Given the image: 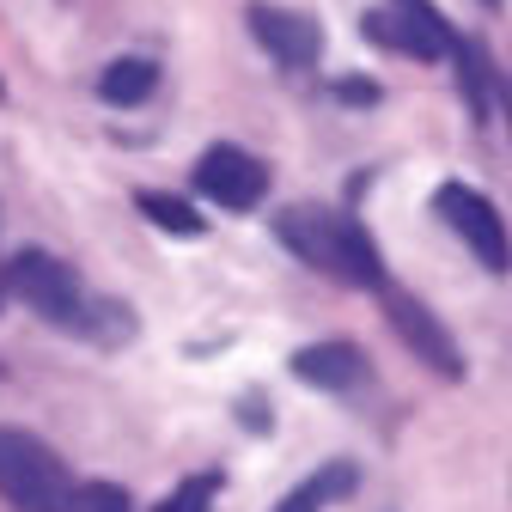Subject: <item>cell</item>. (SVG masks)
<instances>
[{"label": "cell", "mask_w": 512, "mask_h": 512, "mask_svg": "<svg viewBox=\"0 0 512 512\" xmlns=\"http://www.w3.org/2000/svg\"><path fill=\"white\" fill-rule=\"evenodd\" d=\"M348 488H354V470H348V464H324V470H317V476L299 488V494H287L275 512H317L330 494H348Z\"/></svg>", "instance_id": "cell-13"}, {"label": "cell", "mask_w": 512, "mask_h": 512, "mask_svg": "<svg viewBox=\"0 0 512 512\" xmlns=\"http://www.w3.org/2000/svg\"><path fill=\"white\" fill-rule=\"evenodd\" d=\"M196 183H202V196H214L220 208H256L269 196L263 159L244 153V147H208L202 165H196Z\"/></svg>", "instance_id": "cell-7"}, {"label": "cell", "mask_w": 512, "mask_h": 512, "mask_svg": "<svg viewBox=\"0 0 512 512\" xmlns=\"http://www.w3.org/2000/svg\"><path fill=\"white\" fill-rule=\"evenodd\" d=\"M74 512H135V506L116 482H92V488H74Z\"/></svg>", "instance_id": "cell-15"}, {"label": "cell", "mask_w": 512, "mask_h": 512, "mask_svg": "<svg viewBox=\"0 0 512 512\" xmlns=\"http://www.w3.org/2000/svg\"><path fill=\"white\" fill-rule=\"evenodd\" d=\"M0 299H7V269H0Z\"/></svg>", "instance_id": "cell-16"}, {"label": "cell", "mask_w": 512, "mask_h": 512, "mask_svg": "<svg viewBox=\"0 0 512 512\" xmlns=\"http://www.w3.org/2000/svg\"><path fill=\"white\" fill-rule=\"evenodd\" d=\"M153 86H159V68L153 61H141V55H122V61H110V68L98 74V98L104 104H141V98H153Z\"/></svg>", "instance_id": "cell-10"}, {"label": "cell", "mask_w": 512, "mask_h": 512, "mask_svg": "<svg viewBox=\"0 0 512 512\" xmlns=\"http://www.w3.org/2000/svg\"><path fill=\"white\" fill-rule=\"evenodd\" d=\"M7 293H19L37 317H49V324H80V311H86L74 269L55 263V256H43V250H19V256H13Z\"/></svg>", "instance_id": "cell-4"}, {"label": "cell", "mask_w": 512, "mask_h": 512, "mask_svg": "<svg viewBox=\"0 0 512 512\" xmlns=\"http://www.w3.org/2000/svg\"><path fill=\"white\" fill-rule=\"evenodd\" d=\"M0 500L13 512H74V476L43 439L0 427Z\"/></svg>", "instance_id": "cell-2"}, {"label": "cell", "mask_w": 512, "mask_h": 512, "mask_svg": "<svg viewBox=\"0 0 512 512\" xmlns=\"http://www.w3.org/2000/svg\"><path fill=\"white\" fill-rule=\"evenodd\" d=\"M214 494H220V476H196V482H183L159 512H214Z\"/></svg>", "instance_id": "cell-14"}, {"label": "cell", "mask_w": 512, "mask_h": 512, "mask_svg": "<svg viewBox=\"0 0 512 512\" xmlns=\"http://www.w3.org/2000/svg\"><path fill=\"white\" fill-rule=\"evenodd\" d=\"M482 7H500V0H482Z\"/></svg>", "instance_id": "cell-17"}, {"label": "cell", "mask_w": 512, "mask_h": 512, "mask_svg": "<svg viewBox=\"0 0 512 512\" xmlns=\"http://www.w3.org/2000/svg\"><path fill=\"white\" fill-rule=\"evenodd\" d=\"M372 293H378L384 317H391V330L409 342V354H415V360H427L439 378H464V354H458V342L433 324V311H427L421 299H409V293H403V287H391V281H378Z\"/></svg>", "instance_id": "cell-6"}, {"label": "cell", "mask_w": 512, "mask_h": 512, "mask_svg": "<svg viewBox=\"0 0 512 512\" xmlns=\"http://www.w3.org/2000/svg\"><path fill=\"white\" fill-rule=\"evenodd\" d=\"M250 31H256V43H263L275 61H287V68H311L317 43H324L305 13H281V7H250Z\"/></svg>", "instance_id": "cell-8"}, {"label": "cell", "mask_w": 512, "mask_h": 512, "mask_svg": "<svg viewBox=\"0 0 512 512\" xmlns=\"http://www.w3.org/2000/svg\"><path fill=\"white\" fill-rule=\"evenodd\" d=\"M366 43L378 49H397V55H415V61H433V55H452V25L433 0H391V7H372L360 19Z\"/></svg>", "instance_id": "cell-3"}, {"label": "cell", "mask_w": 512, "mask_h": 512, "mask_svg": "<svg viewBox=\"0 0 512 512\" xmlns=\"http://www.w3.org/2000/svg\"><path fill=\"white\" fill-rule=\"evenodd\" d=\"M293 378L317 384V391H354L366 378V354L354 342H311V348L293 354Z\"/></svg>", "instance_id": "cell-9"}, {"label": "cell", "mask_w": 512, "mask_h": 512, "mask_svg": "<svg viewBox=\"0 0 512 512\" xmlns=\"http://www.w3.org/2000/svg\"><path fill=\"white\" fill-rule=\"evenodd\" d=\"M433 208H439L445 226H452V232L482 256L488 275H506V269H512V238H506V226H500V214H494L488 196H476V189H464V183H445L439 196H433Z\"/></svg>", "instance_id": "cell-5"}, {"label": "cell", "mask_w": 512, "mask_h": 512, "mask_svg": "<svg viewBox=\"0 0 512 512\" xmlns=\"http://www.w3.org/2000/svg\"><path fill=\"white\" fill-rule=\"evenodd\" d=\"M275 238L299 256L305 269L330 275V281H348V287H378V250L372 238L348 220V214H317V208H293L275 220Z\"/></svg>", "instance_id": "cell-1"}, {"label": "cell", "mask_w": 512, "mask_h": 512, "mask_svg": "<svg viewBox=\"0 0 512 512\" xmlns=\"http://www.w3.org/2000/svg\"><path fill=\"white\" fill-rule=\"evenodd\" d=\"M135 208H141L147 220H159L165 232H177V238H196V232H202V214L189 208L183 196H165V189H141V196H135Z\"/></svg>", "instance_id": "cell-12"}, {"label": "cell", "mask_w": 512, "mask_h": 512, "mask_svg": "<svg viewBox=\"0 0 512 512\" xmlns=\"http://www.w3.org/2000/svg\"><path fill=\"white\" fill-rule=\"evenodd\" d=\"M452 55H458V86H464V104H470V116H476V122H488V116H494V80H488V55H482L476 43H464V37H452Z\"/></svg>", "instance_id": "cell-11"}]
</instances>
